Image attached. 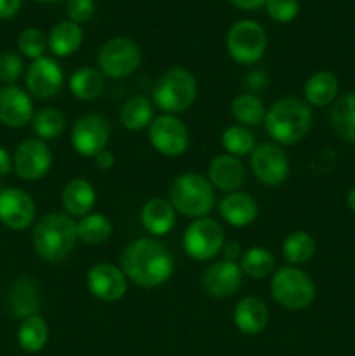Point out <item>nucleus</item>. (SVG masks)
Segmentation results:
<instances>
[{
	"mask_svg": "<svg viewBox=\"0 0 355 356\" xmlns=\"http://www.w3.org/2000/svg\"><path fill=\"white\" fill-rule=\"evenodd\" d=\"M35 2H40V3H52V2H58V0H35Z\"/></svg>",
	"mask_w": 355,
	"mask_h": 356,
	"instance_id": "nucleus-47",
	"label": "nucleus"
},
{
	"mask_svg": "<svg viewBox=\"0 0 355 356\" xmlns=\"http://www.w3.org/2000/svg\"><path fill=\"white\" fill-rule=\"evenodd\" d=\"M347 207L350 209L352 212H355V186L348 191L347 195Z\"/></svg>",
	"mask_w": 355,
	"mask_h": 356,
	"instance_id": "nucleus-46",
	"label": "nucleus"
},
{
	"mask_svg": "<svg viewBox=\"0 0 355 356\" xmlns=\"http://www.w3.org/2000/svg\"><path fill=\"white\" fill-rule=\"evenodd\" d=\"M207 179L216 190L233 193L246 181V167L237 156L228 155V153L218 155L209 163Z\"/></svg>",
	"mask_w": 355,
	"mask_h": 356,
	"instance_id": "nucleus-19",
	"label": "nucleus"
},
{
	"mask_svg": "<svg viewBox=\"0 0 355 356\" xmlns=\"http://www.w3.org/2000/svg\"><path fill=\"white\" fill-rule=\"evenodd\" d=\"M174 257L164 243L153 238H136L120 254V270L132 284L155 289L166 284L174 273Z\"/></svg>",
	"mask_w": 355,
	"mask_h": 356,
	"instance_id": "nucleus-1",
	"label": "nucleus"
},
{
	"mask_svg": "<svg viewBox=\"0 0 355 356\" xmlns=\"http://www.w3.org/2000/svg\"><path fill=\"white\" fill-rule=\"evenodd\" d=\"M35 202L19 188L0 190V222L14 232H21L35 221Z\"/></svg>",
	"mask_w": 355,
	"mask_h": 356,
	"instance_id": "nucleus-16",
	"label": "nucleus"
},
{
	"mask_svg": "<svg viewBox=\"0 0 355 356\" xmlns=\"http://www.w3.org/2000/svg\"><path fill=\"white\" fill-rule=\"evenodd\" d=\"M23 73V59L13 51L0 52V82L3 86H14Z\"/></svg>",
	"mask_w": 355,
	"mask_h": 356,
	"instance_id": "nucleus-38",
	"label": "nucleus"
},
{
	"mask_svg": "<svg viewBox=\"0 0 355 356\" xmlns=\"http://www.w3.org/2000/svg\"><path fill=\"white\" fill-rule=\"evenodd\" d=\"M265 115H267L265 103L261 101V97L254 96V94H239L232 101V117L244 127L260 125L265 120Z\"/></svg>",
	"mask_w": 355,
	"mask_h": 356,
	"instance_id": "nucleus-33",
	"label": "nucleus"
},
{
	"mask_svg": "<svg viewBox=\"0 0 355 356\" xmlns=\"http://www.w3.org/2000/svg\"><path fill=\"white\" fill-rule=\"evenodd\" d=\"M338 92H340V82H338V76L329 70H320L310 75L303 87L305 101L310 106L317 108L333 104L338 99Z\"/></svg>",
	"mask_w": 355,
	"mask_h": 356,
	"instance_id": "nucleus-25",
	"label": "nucleus"
},
{
	"mask_svg": "<svg viewBox=\"0 0 355 356\" xmlns=\"http://www.w3.org/2000/svg\"><path fill=\"white\" fill-rule=\"evenodd\" d=\"M268 318L270 313L267 305L254 296L240 299L233 309V323L246 336H256L263 332L268 325Z\"/></svg>",
	"mask_w": 355,
	"mask_h": 356,
	"instance_id": "nucleus-21",
	"label": "nucleus"
},
{
	"mask_svg": "<svg viewBox=\"0 0 355 356\" xmlns=\"http://www.w3.org/2000/svg\"><path fill=\"white\" fill-rule=\"evenodd\" d=\"M268 16L277 23H291L299 14L298 0H267L265 3Z\"/></svg>",
	"mask_w": 355,
	"mask_h": 356,
	"instance_id": "nucleus-39",
	"label": "nucleus"
},
{
	"mask_svg": "<svg viewBox=\"0 0 355 356\" xmlns=\"http://www.w3.org/2000/svg\"><path fill=\"white\" fill-rule=\"evenodd\" d=\"M329 124L338 138L355 146V92L338 97L329 111Z\"/></svg>",
	"mask_w": 355,
	"mask_h": 356,
	"instance_id": "nucleus-27",
	"label": "nucleus"
},
{
	"mask_svg": "<svg viewBox=\"0 0 355 356\" xmlns=\"http://www.w3.org/2000/svg\"><path fill=\"white\" fill-rule=\"evenodd\" d=\"M84 42L82 26L72 21H59L52 26L47 37V47L58 58H68L75 54Z\"/></svg>",
	"mask_w": 355,
	"mask_h": 356,
	"instance_id": "nucleus-26",
	"label": "nucleus"
},
{
	"mask_svg": "<svg viewBox=\"0 0 355 356\" xmlns=\"http://www.w3.org/2000/svg\"><path fill=\"white\" fill-rule=\"evenodd\" d=\"M33 249L45 263H59L75 249L77 222L68 214L52 212L44 216L33 229Z\"/></svg>",
	"mask_w": 355,
	"mask_h": 356,
	"instance_id": "nucleus-3",
	"label": "nucleus"
},
{
	"mask_svg": "<svg viewBox=\"0 0 355 356\" xmlns=\"http://www.w3.org/2000/svg\"><path fill=\"white\" fill-rule=\"evenodd\" d=\"M251 169L260 183L267 186H278L289 176V159L281 146L263 143L251 153Z\"/></svg>",
	"mask_w": 355,
	"mask_h": 356,
	"instance_id": "nucleus-13",
	"label": "nucleus"
},
{
	"mask_svg": "<svg viewBox=\"0 0 355 356\" xmlns=\"http://www.w3.org/2000/svg\"><path fill=\"white\" fill-rule=\"evenodd\" d=\"M141 225L150 235L164 236L176 225V211L166 198H150L141 209Z\"/></svg>",
	"mask_w": 355,
	"mask_h": 356,
	"instance_id": "nucleus-24",
	"label": "nucleus"
},
{
	"mask_svg": "<svg viewBox=\"0 0 355 356\" xmlns=\"http://www.w3.org/2000/svg\"><path fill=\"white\" fill-rule=\"evenodd\" d=\"M267 31L253 19H242L232 24L226 33V51L239 65H254L267 52Z\"/></svg>",
	"mask_w": 355,
	"mask_h": 356,
	"instance_id": "nucleus-7",
	"label": "nucleus"
},
{
	"mask_svg": "<svg viewBox=\"0 0 355 356\" xmlns=\"http://www.w3.org/2000/svg\"><path fill=\"white\" fill-rule=\"evenodd\" d=\"M270 294L281 308L301 312L315 301L317 287L306 271L298 266H284L271 275Z\"/></svg>",
	"mask_w": 355,
	"mask_h": 356,
	"instance_id": "nucleus-6",
	"label": "nucleus"
},
{
	"mask_svg": "<svg viewBox=\"0 0 355 356\" xmlns=\"http://www.w3.org/2000/svg\"><path fill=\"white\" fill-rule=\"evenodd\" d=\"M17 49L24 58L38 59L44 58L47 51V37L38 28H26L17 37Z\"/></svg>",
	"mask_w": 355,
	"mask_h": 356,
	"instance_id": "nucleus-37",
	"label": "nucleus"
},
{
	"mask_svg": "<svg viewBox=\"0 0 355 356\" xmlns=\"http://www.w3.org/2000/svg\"><path fill=\"white\" fill-rule=\"evenodd\" d=\"M13 169H14V165H13V159H10L9 152L0 146V177L7 176V174H9Z\"/></svg>",
	"mask_w": 355,
	"mask_h": 356,
	"instance_id": "nucleus-45",
	"label": "nucleus"
},
{
	"mask_svg": "<svg viewBox=\"0 0 355 356\" xmlns=\"http://www.w3.org/2000/svg\"><path fill=\"white\" fill-rule=\"evenodd\" d=\"M87 289L90 296L103 302H115L127 292V277L118 266L110 263L94 264L87 271Z\"/></svg>",
	"mask_w": 355,
	"mask_h": 356,
	"instance_id": "nucleus-15",
	"label": "nucleus"
},
{
	"mask_svg": "<svg viewBox=\"0 0 355 356\" xmlns=\"http://www.w3.org/2000/svg\"><path fill=\"white\" fill-rule=\"evenodd\" d=\"M33 120V103L26 90L16 86H3L0 89V124L10 129H19Z\"/></svg>",
	"mask_w": 355,
	"mask_h": 356,
	"instance_id": "nucleus-18",
	"label": "nucleus"
},
{
	"mask_svg": "<svg viewBox=\"0 0 355 356\" xmlns=\"http://www.w3.org/2000/svg\"><path fill=\"white\" fill-rule=\"evenodd\" d=\"M239 266L244 275L254 278V280H260V278H267L274 275L275 256L265 247H251L242 254Z\"/></svg>",
	"mask_w": 355,
	"mask_h": 356,
	"instance_id": "nucleus-32",
	"label": "nucleus"
},
{
	"mask_svg": "<svg viewBox=\"0 0 355 356\" xmlns=\"http://www.w3.org/2000/svg\"><path fill=\"white\" fill-rule=\"evenodd\" d=\"M219 216L226 225L233 228H244L258 218V204L251 195L244 191H233L219 202Z\"/></svg>",
	"mask_w": 355,
	"mask_h": 356,
	"instance_id": "nucleus-22",
	"label": "nucleus"
},
{
	"mask_svg": "<svg viewBox=\"0 0 355 356\" xmlns=\"http://www.w3.org/2000/svg\"><path fill=\"white\" fill-rule=\"evenodd\" d=\"M148 139L164 156H181L190 145V134L178 115H160L148 127Z\"/></svg>",
	"mask_w": 355,
	"mask_h": 356,
	"instance_id": "nucleus-10",
	"label": "nucleus"
},
{
	"mask_svg": "<svg viewBox=\"0 0 355 356\" xmlns=\"http://www.w3.org/2000/svg\"><path fill=\"white\" fill-rule=\"evenodd\" d=\"M197 97V82L187 68L174 66L159 76L152 89V101L167 115L184 113Z\"/></svg>",
	"mask_w": 355,
	"mask_h": 356,
	"instance_id": "nucleus-5",
	"label": "nucleus"
},
{
	"mask_svg": "<svg viewBox=\"0 0 355 356\" xmlns=\"http://www.w3.org/2000/svg\"><path fill=\"white\" fill-rule=\"evenodd\" d=\"M7 308L10 315L24 320L38 315L40 309V292L30 277H19L10 284L7 291Z\"/></svg>",
	"mask_w": 355,
	"mask_h": 356,
	"instance_id": "nucleus-20",
	"label": "nucleus"
},
{
	"mask_svg": "<svg viewBox=\"0 0 355 356\" xmlns=\"http://www.w3.org/2000/svg\"><path fill=\"white\" fill-rule=\"evenodd\" d=\"M31 122H33V132L42 141L58 139L66 127L65 115L58 108H44L37 115H33Z\"/></svg>",
	"mask_w": 355,
	"mask_h": 356,
	"instance_id": "nucleus-36",
	"label": "nucleus"
},
{
	"mask_svg": "<svg viewBox=\"0 0 355 356\" xmlns=\"http://www.w3.org/2000/svg\"><path fill=\"white\" fill-rule=\"evenodd\" d=\"M223 259L232 261V263H239L240 257H242V247H240L239 242H225L223 243Z\"/></svg>",
	"mask_w": 355,
	"mask_h": 356,
	"instance_id": "nucleus-41",
	"label": "nucleus"
},
{
	"mask_svg": "<svg viewBox=\"0 0 355 356\" xmlns=\"http://www.w3.org/2000/svg\"><path fill=\"white\" fill-rule=\"evenodd\" d=\"M242 270L239 263L232 261H218L212 263L202 275V287L211 298L226 299L232 298L242 287Z\"/></svg>",
	"mask_w": 355,
	"mask_h": 356,
	"instance_id": "nucleus-17",
	"label": "nucleus"
},
{
	"mask_svg": "<svg viewBox=\"0 0 355 356\" xmlns=\"http://www.w3.org/2000/svg\"><path fill=\"white\" fill-rule=\"evenodd\" d=\"M70 92L80 101H94L103 94L104 75L96 68L84 66L72 73L68 80Z\"/></svg>",
	"mask_w": 355,
	"mask_h": 356,
	"instance_id": "nucleus-28",
	"label": "nucleus"
},
{
	"mask_svg": "<svg viewBox=\"0 0 355 356\" xmlns=\"http://www.w3.org/2000/svg\"><path fill=\"white\" fill-rule=\"evenodd\" d=\"M79 240L89 245H101L111 236V221L104 214H87L77 222Z\"/></svg>",
	"mask_w": 355,
	"mask_h": 356,
	"instance_id": "nucleus-34",
	"label": "nucleus"
},
{
	"mask_svg": "<svg viewBox=\"0 0 355 356\" xmlns=\"http://www.w3.org/2000/svg\"><path fill=\"white\" fill-rule=\"evenodd\" d=\"M169 202L181 216L194 219L205 218L214 207V188L202 174L184 172L171 184Z\"/></svg>",
	"mask_w": 355,
	"mask_h": 356,
	"instance_id": "nucleus-4",
	"label": "nucleus"
},
{
	"mask_svg": "<svg viewBox=\"0 0 355 356\" xmlns=\"http://www.w3.org/2000/svg\"><path fill=\"white\" fill-rule=\"evenodd\" d=\"M70 139L73 149L80 156L94 159L97 153L106 149L110 141V125L101 115L87 113L75 122Z\"/></svg>",
	"mask_w": 355,
	"mask_h": 356,
	"instance_id": "nucleus-11",
	"label": "nucleus"
},
{
	"mask_svg": "<svg viewBox=\"0 0 355 356\" xmlns=\"http://www.w3.org/2000/svg\"><path fill=\"white\" fill-rule=\"evenodd\" d=\"M100 72L110 79L132 75L141 65V49L132 38L113 37L101 45L97 52Z\"/></svg>",
	"mask_w": 355,
	"mask_h": 356,
	"instance_id": "nucleus-8",
	"label": "nucleus"
},
{
	"mask_svg": "<svg viewBox=\"0 0 355 356\" xmlns=\"http://www.w3.org/2000/svg\"><path fill=\"white\" fill-rule=\"evenodd\" d=\"M96 204V190L84 177H73L61 193V205L70 218H84L90 214Z\"/></svg>",
	"mask_w": 355,
	"mask_h": 356,
	"instance_id": "nucleus-23",
	"label": "nucleus"
},
{
	"mask_svg": "<svg viewBox=\"0 0 355 356\" xmlns=\"http://www.w3.org/2000/svg\"><path fill=\"white\" fill-rule=\"evenodd\" d=\"M228 2L240 10H258L265 7L267 0H228Z\"/></svg>",
	"mask_w": 355,
	"mask_h": 356,
	"instance_id": "nucleus-44",
	"label": "nucleus"
},
{
	"mask_svg": "<svg viewBox=\"0 0 355 356\" xmlns=\"http://www.w3.org/2000/svg\"><path fill=\"white\" fill-rule=\"evenodd\" d=\"M13 165L23 181H38L51 170L52 153L42 139H24L14 152Z\"/></svg>",
	"mask_w": 355,
	"mask_h": 356,
	"instance_id": "nucleus-12",
	"label": "nucleus"
},
{
	"mask_svg": "<svg viewBox=\"0 0 355 356\" xmlns=\"http://www.w3.org/2000/svg\"><path fill=\"white\" fill-rule=\"evenodd\" d=\"M221 146L232 156H247L256 148V138L253 131L244 125H230L221 134Z\"/></svg>",
	"mask_w": 355,
	"mask_h": 356,
	"instance_id": "nucleus-35",
	"label": "nucleus"
},
{
	"mask_svg": "<svg viewBox=\"0 0 355 356\" xmlns=\"http://www.w3.org/2000/svg\"><path fill=\"white\" fill-rule=\"evenodd\" d=\"M49 341V327L40 315L24 318L17 330V344L26 353H38Z\"/></svg>",
	"mask_w": 355,
	"mask_h": 356,
	"instance_id": "nucleus-31",
	"label": "nucleus"
},
{
	"mask_svg": "<svg viewBox=\"0 0 355 356\" xmlns=\"http://www.w3.org/2000/svg\"><path fill=\"white\" fill-rule=\"evenodd\" d=\"M21 9V0H0V19H10Z\"/></svg>",
	"mask_w": 355,
	"mask_h": 356,
	"instance_id": "nucleus-42",
	"label": "nucleus"
},
{
	"mask_svg": "<svg viewBox=\"0 0 355 356\" xmlns=\"http://www.w3.org/2000/svg\"><path fill=\"white\" fill-rule=\"evenodd\" d=\"M315 240L308 232H292L285 236L284 243H282V256H284L285 263L289 266H299V264L308 263L315 254Z\"/></svg>",
	"mask_w": 355,
	"mask_h": 356,
	"instance_id": "nucleus-30",
	"label": "nucleus"
},
{
	"mask_svg": "<svg viewBox=\"0 0 355 356\" xmlns=\"http://www.w3.org/2000/svg\"><path fill=\"white\" fill-rule=\"evenodd\" d=\"M94 10H96V7H94L93 0H70L66 3L68 21L77 24L87 23L94 16Z\"/></svg>",
	"mask_w": 355,
	"mask_h": 356,
	"instance_id": "nucleus-40",
	"label": "nucleus"
},
{
	"mask_svg": "<svg viewBox=\"0 0 355 356\" xmlns=\"http://www.w3.org/2000/svg\"><path fill=\"white\" fill-rule=\"evenodd\" d=\"M265 129L278 145H296L312 127V108L299 97H282L275 101L265 115Z\"/></svg>",
	"mask_w": 355,
	"mask_h": 356,
	"instance_id": "nucleus-2",
	"label": "nucleus"
},
{
	"mask_svg": "<svg viewBox=\"0 0 355 356\" xmlns=\"http://www.w3.org/2000/svg\"><path fill=\"white\" fill-rule=\"evenodd\" d=\"M94 163H96L97 169L110 170L115 165V155L111 152H108V149H103V152L94 156Z\"/></svg>",
	"mask_w": 355,
	"mask_h": 356,
	"instance_id": "nucleus-43",
	"label": "nucleus"
},
{
	"mask_svg": "<svg viewBox=\"0 0 355 356\" xmlns=\"http://www.w3.org/2000/svg\"><path fill=\"white\" fill-rule=\"evenodd\" d=\"M120 122L127 131H143L153 122V103L146 96H132L120 110Z\"/></svg>",
	"mask_w": 355,
	"mask_h": 356,
	"instance_id": "nucleus-29",
	"label": "nucleus"
},
{
	"mask_svg": "<svg viewBox=\"0 0 355 356\" xmlns=\"http://www.w3.org/2000/svg\"><path fill=\"white\" fill-rule=\"evenodd\" d=\"M225 232L218 221L198 218L187 226L183 233V249L195 261H211L221 252Z\"/></svg>",
	"mask_w": 355,
	"mask_h": 356,
	"instance_id": "nucleus-9",
	"label": "nucleus"
},
{
	"mask_svg": "<svg viewBox=\"0 0 355 356\" xmlns=\"http://www.w3.org/2000/svg\"><path fill=\"white\" fill-rule=\"evenodd\" d=\"M65 83V75L54 58L35 59L26 70V89L37 99H51L58 96Z\"/></svg>",
	"mask_w": 355,
	"mask_h": 356,
	"instance_id": "nucleus-14",
	"label": "nucleus"
}]
</instances>
